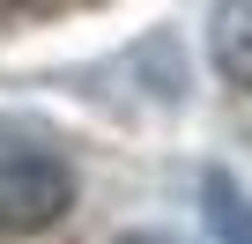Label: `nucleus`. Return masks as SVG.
I'll return each mask as SVG.
<instances>
[{"instance_id": "obj_1", "label": "nucleus", "mask_w": 252, "mask_h": 244, "mask_svg": "<svg viewBox=\"0 0 252 244\" xmlns=\"http://www.w3.org/2000/svg\"><path fill=\"white\" fill-rule=\"evenodd\" d=\"M74 207V170L60 148L30 134H0V237H37L60 229Z\"/></svg>"}, {"instance_id": "obj_2", "label": "nucleus", "mask_w": 252, "mask_h": 244, "mask_svg": "<svg viewBox=\"0 0 252 244\" xmlns=\"http://www.w3.org/2000/svg\"><path fill=\"white\" fill-rule=\"evenodd\" d=\"M215 67L252 89V0H215Z\"/></svg>"}, {"instance_id": "obj_3", "label": "nucleus", "mask_w": 252, "mask_h": 244, "mask_svg": "<svg viewBox=\"0 0 252 244\" xmlns=\"http://www.w3.org/2000/svg\"><path fill=\"white\" fill-rule=\"evenodd\" d=\"M208 222H215L222 244H252V200L237 185H222V178H208Z\"/></svg>"}, {"instance_id": "obj_4", "label": "nucleus", "mask_w": 252, "mask_h": 244, "mask_svg": "<svg viewBox=\"0 0 252 244\" xmlns=\"http://www.w3.org/2000/svg\"><path fill=\"white\" fill-rule=\"evenodd\" d=\"M111 244H171V237H111Z\"/></svg>"}]
</instances>
